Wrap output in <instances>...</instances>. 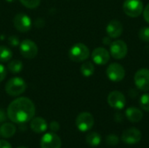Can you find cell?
Masks as SVG:
<instances>
[{
	"label": "cell",
	"instance_id": "1",
	"mask_svg": "<svg viewBox=\"0 0 149 148\" xmlns=\"http://www.w3.org/2000/svg\"><path fill=\"white\" fill-rule=\"evenodd\" d=\"M36 108L34 103L26 97H20L9 105L7 116L10 120L16 124H24L31 121L35 115Z\"/></svg>",
	"mask_w": 149,
	"mask_h": 148
},
{
	"label": "cell",
	"instance_id": "2",
	"mask_svg": "<svg viewBox=\"0 0 149 148\" xmlns=\"http://www.w3.org/2000/svg\"><path fill=\"white\" fill-rule=\"evenodd\" d=\"M26 87L27 85L23 79L19 77H14L7 81L4 89L8 95L16 97L24 93L26 90Z\"/></svg>",
	"mask_w": 149,
	"mask_h": 148
},
{
	"label": "cell",
	"instance_id": "3",
	"mask_svg": "<svg viewBox=\"0 0 149 148\" xmlns=\"http://www.w3.org/2000/svg\"><path fill=\"white\" fill-rule=\"evenodd\" d=\"M68 56L72 61L79 63L86 60L89 58L90 51L86 44L82 43H77L74 45H72L69 50Z\"/></svg>",
	"mask_w": 149,
	"mask_h": 148
},
{
	"label": "cell",
	"instance_id": "4",
	"mask_svg": "<svg viewBox=\"0 0 149 148\" xmlns=\"http://www.w3.org/2000/svg\"><path fill=\"white\" fill-rule=\"evenodd\" d=\"M144 5L141 0H125L123 3L124 12L130 17H137L143 12Z\"/></svg>",
	"mask_w": 149,
	"mask_h": 148
},
{
	"label": "cell",
	"instance_id": "5",
	"mask_svg": "<svg viewBox=\"0 0 149 148\" xmlns=\"http://www.w3.org/2000/svg\"><path fill=\"white\" fill-rule=\"evenodd\" d=\"M76 126L80 132H87L91 130L94 125L93 116L87 112L79 113L76 118Z\"/></svg>",
	"mask_w": 149,
	"mask_h": 148
},
{
	"label": "cell",
	"instance_id": "6",
	"mask_svg": "<svg viewBox=\"0 0 149 148\" xmlns=\"http://www.w3.org/2000/svg\"><path fill=\"white\" fill-rule=\"evenodd\" d=\"M38 46L31 39H24L19 44V51L25 58H34L38 54Z\"/></svg>",
	"mask_w": 149,
	"mask_h": 148
},
{
	"label": "cell",
	"instance_id": "7",
	"mask_svg": "<svg viewBox=\"0 0 149 148\" xmlns=\"http://www.w3.org/2000/svg\"><path fill=\"white\" fill-rule=\"evenodd\" d=\"M126 75L125 68L119 63H113L107 68V76L113 82L121 81Z\"/></svg>",
	"mask_w": 149,
	"mask_h": 148
},
{
	"label": "cell",
	"instance_id": "8",
	"mask_svg": "<svg viewBox=\"0 0 149 148\" xmlns=\"http://www.w3.org/2000/svg\"><path fill=\"white\" fill-rule=\"evenodd\" d=\"M14 27L20 32H27L32 26V22L30 17L25 13H17L13 18Z\"/></svg>",
	"mask_w": 149,
	"mask_h": 148
},
{
	"label": "cell",
	"instance_id": "9",
	"mask_svg": "<svg viewBox=\"0 0 149 148\" xmlns=\"http://www.w3.org/2000/svg\"><path fill=\"white\" fill-rule=\"evenodd\" d=\"M134 84L136 87L143 92L149 91V70L141 68L134 75Z\"/></svg>",
	"mask_w": 149,
	"mask_h": 148
},
{
	"label": "cell",
	"instance_id": "10",
	"mask_svg": "<svg viewBox=\"0 0 149 148\" xmlns=\"http://www.w3.org/2000/svg\"><path fill=\"white\" fill-rule=\"evenodd\" d=\"M127 44L123 40H116L111 43L110 54L115 59H122L127 54Z\"/></svg>",
	"mask_w": 149,
	"mask_h": 148
},
{
	"label": "cell",
	"instance_id": "11",
	"mask_svg": "<svg viewBox=\"0 0 149 148\" xmlns=\"http://www.w3.org/2000/svg\"><path fill=\"white\" fill-rule=\"evenodd\" d=\"M61 139L53 132L45 133L40 140L41 148H61Z\"/></svg>",
	"mask_w": 149,
	"mask_h": 148
},
{
	"label": "cell",
	"instance_id": "12",
	"mask_svg": "<svg viewBox=\"0 0 149 148\" xmlns=\"http://www.w3.org/2000/svg\"><path fill=\"white\" fill-rule=\"evenodd\" d=\"M107 103L111 107L120 110L125 107L127 100L122 92L119 91H113L107 96Z\"/></svg>",
	"mask_w": 149,
	"mask_h": 148
},
{
	"label": "cell",
	"instance_id": "13",
	"mask_svg": "<svg viewBox=\"0 0 149 148\" xmlns=\"http://www.w3.org/2000/svg\"><path fill=\"white\" fill-rule=\"evenodd\" d=\"M141 133L138 128L131 127L125 130L121 134V140L124 143L127 145H134L141 141Z\"/></svg>",
	"mask_w": 149,
	"mask_h": 148
},
{
	"label": "cell",
	"instance_id": "14",
	"mask_svg": "<svg viewBox=\"0 0 149 148\" xmlns=\"http://www.w3.org/2000/svg\"><path fill=\"white\" fill-rule=\"evenodd\" d=\"M92 59L95 64L99 65H104L110 60V53L107 49L103 47H98L93 51Z\"/></svg>",
	"mask_w": 149,
	"mask_h": 148
},
{
	"label": "cell",
	"instance_id": "15",
	"mask_svg": "<svg viewBox=\"0 0 149 148\" xmlns=\"http://www.w3.org/2000/svg\"><path fill=\"white\" fill-rule=\"evenodd\" d=\"M123 32V25L119 20H112L107 25V33L111 38H119Z\"/></svg>",
	"mask_w": 149,
	"mask_h": 148
},
{
	"label": "cell",
	"instance_id": "16",
	"mask_svg": "<svg viewBox=\"0 0 149 148\" xmlns=\"http://www.w3.org/2000/svg\"><path fill=\"white\" fill-rule=\"evenodd\" d=\"M31 129L36 133H42L45 132L48 128V124L46 120L41 117H35L31 120L30 124Z\"/></svg>",
	"mask_w": 149,
	"mask_h": 148
},
{
	"label": "cell",
	"instance_id": "17",
	"mask_svg": "<svg viewBox=\"0 0 149 148\" xmlns=\"http://www.w3.org/2000/svg\"><path fill=\"white\" fill-rule=\"evenodd\" d=\"M16 126L15 125L10 122H3L0 126V136L4 139L11 138L16 133Z\"/></svg>",
	"mask_w": 149,
	"mask_h": 148
},
{
	"label": "cell",
	"instance_id": "18",
	"mask_svg": "<svg viewBox=\"0 0 149 148\" xmlns=\"http://www.w3.org/2000/svg\"><path fill=\"white\" fill-rule=\"evenodd\" d=\"M126 117L129 121H131L133 123H137V122H140L142 120L143 113L139 108L129 107L126 111Z\"/></svg>",
	"mask_w": 149,
	"mask_h": 148
},
{
	"label": "cell",
	"instance_id": "19",
	"mask_svg": "<svg viewBox=\"0 0 149 148\" xmlns=\"http://www.w3.org/2000/svg\"><path fill=\"white\" fill-rule=\"evenodd\" d=\"M86 141L91 147H98L101 142V136L98 133L92 132L87 134L86 138Z\"/></svg>",
	"mask_w": 149,
	"mask_h": 148
},
{
	"label": "cell",
	"instance_id": "20",
	"mask_svg": "<svg viewBox=\"0 0 149 148\" xmlns=\"http://www.w3.org/2000/svg\"><path fill=\"white\" fill-rule=\"evenodd\" d=\"M7 69L11 73H14V74L19 73L22 71V69H23V63H22V61H20L18 59L11 60L8 64Z\"/></svg>",
	"mask_w": 149,
	"mask_h": 148
},
{
	"label": "cell",
	"instance_id": "21",
	"mask_svg": "<svg viewBox=\"0 0 149 148\" xmlns=\"http://www.w3.org/2000/svg\"><path fill=\"white\" fill-rule=\"evenodd\" d=\"M94 71H95V67H94L93 64L90 61L85 62L80 66V72H81L82 75L86 78L92 76L94 73Z\"/></svg>",
	"mask_w": 149,
	"mask_h": 148
},
{
	"label": "cell",
	"instance_id": "22",
	"mask_svg": "<svg viewBox=\"0 0 149 148\" xmlns=\"http://www.w3.org/2000/svg\"><path fill=\"white\" fill-rule=\"evenodd\" d=\"M12 58V51L10 48L0 45V62L6 63L9 62Z\"/></svg>",
	"mask_w": 149,
	"mask_h": 148
},
{
	"label": "cell",
	"instance_id": "23",
	"mask_svg": "<svg viewBox=\"0 0 149 148\" xmlns=\"http://www.w3.org/2000/svg\"><path fill=\"white\" fill-rule=\"evenodd\" d=\"M19 2L28 9H36L40 4V0H19Z\"/></svg>",
	"mask_w": 149,
	"mask_h": 148
},
{
	"label": "cell",
	"instance_id": "24",
	"mask_svg": "<svg viewBox=\"0 0 149 148\" xmlns=\"http://www.w3.org/2000/svg\"><path fill=\"white\" fill-rule=\"evenodd\" d=\"M140 105L141 109L145 112H149V93H145L141 97Z\"/></svg>",
	"mask_w": 149,
	"mask_h": 148
},
{
	"label": "cell",
	"instance_id": "25",
	"mask_svg": "<svg viewBox=\"0 0 149 148\" xmlns=\"http://www.w3.org/2000/svg\"><path fill=\"white\" fill-rule=\"evenodd\" d=\"M106 142L108 146H117L120 142V139L116 134H109L106 138Z\"/></svg>",
	"mask_w": 149,
	"mask_h": 148
},
{
	"label": "cell",
	"instance_id": "26",
	"mask_svg": "<svg viewBox=\"0 0 149 148\" xmlns=\"http://www.w3.org/2000/svg\"><path fill=\"white\" fill-rule=\"evenodd\" d=\"M139 38L144 41L149 43V26L148 27H143L139 31Z\"/></svg>",
	"mask_w": 149,
	"mask_h": 148
},
{
	"label": "cell",
	"instance_id": "27",
	"mask_svg": "<svg viewBox=\"0 0 149 148\" xmlns=\"http://www.w3.org/2000/svg\"><path fill=\"white\" fill-rule=\"evenodd\" d=\"M7 40H8L9 44L11 45V46H17V45H19V44H20L19 38H18V37L16 36V35H11V36H10V37L7 38Z\"/></svg>",
	"mask_w": 149,
	"mask_h": 148
},
{
	"label": "cell",
	"instance_id": "28",
	"mask_svg": "<svg viewBox=\"0 0 149 148\" xmlns=\"http://www.w3.org/2000/svg\"><path fill=\"white\" fill-rule=\"evenodd\" d=\"M49 127H50V129H51L52 132L56 133V132L59 131V129H60V125H59V123H58V121H52V122L50 123V125H49Z\"/></svg>",
	"mask_w": 149,
	"mask_h": 148
},
{
	"label": "cell",
	"instance_id": "29",
	"mask_svg": "<svg viewBox=\"0 0 149 148\" xmlns=\"http://www.w3.org/2000/svg\"><path fill=\"white\" fill-rule=\"evenodd\" d=\"M6 74H7V71H6V68L0 64V82H2L5 77H6Z\"/></svg>",
	"mask_w": 149,
	"mask_h": 148
},
{
	"label": "cell",
	"instance_id": "30",
	"mask_svg": "<svg viewBox=\"0 0 149 148\" xmlns=\"http://www.w3.org/2000/svg\"><path fill=\"white\" fill-rule=\"evenodd\" d=\"M7 117H8L7 113H5L3 109H0V124H3V122H5Z\"/></svg>",
	"mask_w": 149,
	"mask_h": 148
},
{
	"label": "cell",
	"instance_id": "31",
	"mask_svg": "<svg viewBox=\"0 0 149 148\" xmlns=\"http://www.w3.org/2000/svg\"><path fill=\"white\" fill-rule=\"evenodd\" d=\"M143 16H144L145 20L149 24V3L143 10Z\"/></svg>",
	"mask_w": 149,
	"mask_h": 148
},
{
	"label": "cell",
	"instance_id": "32",
	"mask_svg": "<svg viewBox=\"0 0 149 148\" xmlns=\"http://www.w3.org/2000/svg\"><path fill=\"white\" fill-rule=\"evenodd\" d=\"M0 148H12V147L8 141L4 140H0Z\"/></svg>",
	"mask_w": 149,
	"mask_h": 148
},
{
	"label": "cell",
	"instance_id": "33",
	"mask_svg": "<svg viewBox=\"0 0 149 148\" xmlns=\"http://www.w3.org/2000/svg\"><path fill=\"white\" fill-rule=\"evenodd\" d=\"M114 120L117 122H121V121H123V115L120 114V113H117L114 115Z\"/></svg>",
	"mask_w": 149,
	"mask_h": 148
},
{
	"label": "cell",
	"instance_id": "34",
	"mask_svg": "<svg viewBox=\"0 0 149 148\" xmlns=\"http://www.w3.org/2000/svg\"><path fill=\"white\" fill-rule=\"evenodd\" d=\"M111 38L109 37V36H107V37H105L104 38H103V43H104V44H110L112 42H111V39H110Z\"/></svg>",
	"mask_w": 149,
	"mask_h": 148
},
{
	"label": "cell",
	"instance_id": "35",
	"mask_svg": "<svg viewBox=\"0 0 149 148\" xmlns=\"http://www.w3.org/2000/svg\"><path fill=\"white\" fill-rule=\"evenodd\" d=\"M7 3H13V2H15L16 0H5Z\"/></svg>",
	"mask_w": 149,
	"mask_h": 148
},
{
	"label": "cell",
	"instance_id": "36",
	"mask_svg": "<svg viewBox=\"0 0 149 148\" xmlns=\"http://www.w3.org/2000/svg\"><path fill=\"white\" fill-rule=\"evenodd\" d=\"M17 148H27V147H17Z\"/></svg>",
	"mask_w": 149,
	"mask_h": 148
}]
</instances>
